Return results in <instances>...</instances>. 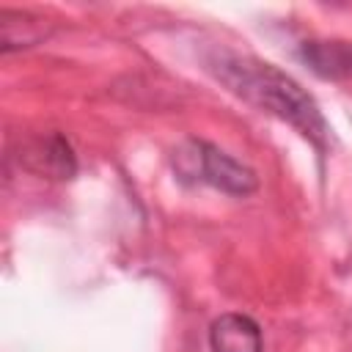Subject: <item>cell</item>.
I'll return each instance as SVG.
<instances>
[{
	"label": "cell",
	"instance_id": "3957f363",
	"mask_svg": "<svg viewBox=\"0 0 352 352\" xmlns=\"http://www.w3.org/2000/svg\"><path fill=\"white\" fill-rule=\"evenodd\" d=\"M19 162L38 173V176H50V179H72L77 173V157H74V148L72 143L58 135V132H50L44 138H33L22 146V154H19Z\"/></svg>",
	"mask_w": 352,
	"mask_h": 352
},
{
	"label": "cell",
	"instance_id": "6da1fadb",
	"mask_svg": "<svg viewBox=\"0 0 352 352\" xmlns=\"http://www.w3.org/2000/svg\"><path fill=\"white\" fill-rule=\"evenodd\" d=\"M206 69L242 102L261 113H270L297 129L319 151L327 148L330 126L316 104V99L275 63L258 60L253 55H239L220 50L206 58Z\"/></svg>",
	"mask_w": 352,
	"mask_h": 352
},
{
	"label": "cell",
	"instance_id": "7a4b0ae2",
	"mask_svg": "<svg viewBox=\"0 0 352 352\" xmlns=\"http://www.w3.org/2000/svg\"><path fill=\"white\" fill-rule=\"evenodd\" d=\"M170 165L182 184H209L220 192L239 198L250 195L258 187V176L253 173V168L242 165L209 140L187 138L182 146L173 148Z\"/></svg>",
	"mask_w": 352,
	"mask_h": 352
},
{
	"label": "cell",
	"instance_id": "8992f818",
	"mask_svg": "<svg viewBox=\"0 0 352 352\" xmlns=\"http://www.w3.org/2000/svg\"><path fill=\"white\" fill-rule=\"evenodd\" d=\"M0 28H3V36H0V50L8 55L14 50H25V47H33L36 41H41L47 36V28H44V19L28 14V11H11V8H3L0 11Z\"/></svg>",
	"mask_w": 352,
	"mask_h": 352
},
{
	"label": "cell",
	"instance_id": "277c9868",
	"mask_svg": "<svg viewBox=\"0 0 352 352\" xmlns=\"http://www.w3.org/2000/svg\"><path fill=\"white\" fill-rule=\"evenodd\" d=\"M297 58L311 74L333 82L352 80V41L349 38H305L297 47Z\"/></svg>",
	"mask_w": 352,
	"mask_h": 352
},
{
	"label": "cell",
	"instance_id": "5b68a950",
	"mask_svg": "<svg viewBox=\"0 0 352 352\" xmlns=\"http://www.w3.org/2000/svg\"><path fill=\"white\" fill-rule=\"evenodd\" d=\"M212 352H264V336L253 316L231 311L209 324Z\"/></svg>",
	"mask_w": 352,
	"mask_h": 352
}]
</instances>
